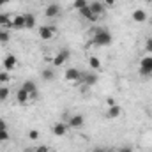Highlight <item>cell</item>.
<instances>
[{
    "label": "cell",
    "instance_id": "obj_1",
    "mask_svg": "<svg viewBox=\"0 0 152 152\" xmlns=\"http://www.w3.org/2000/svg\"><path fill=\"white\" fill-rule=\"evenodd\" d=\"M112 44V34L108 30H96L94 37L90 41V46H110Z\"/></svg>",
    "mask_w": 152,
    "mask_h": 152
},
{
    "label": "cell",
    "instance_id": "obj_2",
    "mask_svg": "<svg viewBox=\"0 0 152 152\" xmlns=\"http://www.w3.org/2000/svg\"><path fill=\"white\" fill-rule=\"evenodd\" d=\"M81 76H83V73H81L80 69H76V67H69V69L64 73V80H66L67 83H71V85H76V83L81 81Z\"/></svg>",
    "mask_w": 152,
    "mask_h": 152
},
{
    "label": "cell",
    "instance_id": "obj_3",
    "mask_svg": "<svg viewBox=\"0 0 152 152\" xmlns=\"http://www.w3.org/2000/svg\"><path fill=\"white\" fill-rule=\"evenodd\" d=\"M57 37V28L53 25H42L39 27V39L42 41H51Z\"/></svg>",
    "mask_w": 152,
    "mask_h": 152
},
{
    "label": "cell",
    "instance_id": "obj_4",
    "mask_svg": "<svg viewBox=\"0 0 152 152\" xmlns=\"http://www.w3.org/2000/svg\"><path fill=\"white\" fill-rule=\"evenodd\" d=\"M140 75L142 76H152V57H143L140 60Z\"/></svg>",
    "mask_w": 152,
    "mask_h": 152
},
{
    "label": "cell",
    "instance_id": "obj_5",
    "mask_svg": "<svg viewBox=\"0 0 152 152\" xmlns=\"http://www.w3.org/2000/svg\"><path fill=\"white\" fill-rule=\"evenodd\" d=\"M69 55H71V53H69V50H62V51H58V53L53 57V60H51V62H53V66H55V67L64 66V64L69 60Z\"/></svg>",
    "mask_w": 152,
    "mask_h": 152
},
{
    "label": "cell",
    "instance_id": "obj_6",
    "mask_svg": "<svg viewBox=\"0 0 152 152\" xmlns=\"http://www.w3.org/2000/svg\"><path fill=\"white\" fill-rule=\"evenodd\" d=\"M2 64H4V71H7V73H9V71H12V69H16V67H18V58H16L14 55H5Z\"/></svg>",
    "mask_w": 152,
    "mask_h": 152
},
{
    "label": "cell",
    "instance_id": "obj_7",
    "mask_svg": "<svg viewBox=\"0 0 152 152\" xmlns=\"http://www.w3.org/2000/svg\"><path fill=\"white\" fill-rule=\"evenodd\" d=\"M67 129H69V124L57 122V124H53V127H51V133H53L55 136H66V134H67Z\"/></svg>",
    "mask_w": 152,
    "mask_h": 152
},
{
    "label": "cell",
    "instance_id": "obj_8",
    "mask_svg": "<svg viewBox=\"0 0 152 152\" xmlns=\"http://www.w3.org/2000/svg\"><path fill=\"white\" fill-rule=\"evenodd\" d=\"M83 124H85V118H83V115H73L71 118H69V127H73V129H80V127H83Z\"/></svg>",
    "mask_w": 152,
    "mask_h": 152
},
{
    "label": "cell",
    "instance_id": "obj_9",
    "mask_svg": "<svg viewBox=\"0 0 152 152\" xmlns=\"http://www.w3.org/2000/svg\"><path fill=\"white\" fill-rule=\"evenodd\" d=\"M23 90H27L30 96H32V99H36V94H37V85L32 81V80H27L25 83H23V87H21Z\"/></svg>",
    "mask_w": 152,
    "mask_h": 152
},
{
    "label": "cell",
    "instance_id": "obj_10",
    "mask_svg": "<svg viewBox=\"0 0 152 152\" xmlns=\"http://www.w3.org/2000/svg\"><path fill=\"white\" fill-rule=\"evenodd\" d=\"M16 99H18V103H20V104H27L28 101H32V96H30L27 90L20 88V90L16 92Z\"/></svg>",
    "mask_w": 152,
    "mask_h": 152
},
{
    "label": "cell",
    "instance_id": "obj_11",
    "mask_svg": "<svg viewBox=\"0 0 152 152\" xmlns=\"http://www.w3.org/2000/svg\"><path fill=\"white\" fill-rule=\"evenodd\" d=\"M131 18H133V21H136V23H143V21H147V12H145L143 9H136V11H133Z\"/></svg>",
    "mask_w": 152,
    "mask_h": 152
},
{
    "label": "cell",
    "instance_id": "obj_12",
    "mask_svg": "<svg viewBox=\"0 0 152 152\" xmlns=\"http://www.w3.org/2000/svg\"><path fill=\"white\" fill-rule=\"evenodd\" d=\"M11 23H12V28H25V16L23 14H16L11 18Z\"/></svg>",
    "mask_w": 152,
    "mask_h": 152
},
{
    "label": "cell",
    "instance_id": "obj_13",
    "mask_svg": "<svg viewBox=\"0 0 152 152\" xmlns=\"http://www.w3.org/2000/svg\"><path fill=\"white\" fill-rule=\"evenodd\" d=\"M88 9H90L96 16H101V14L104 12V4H101V2H92V4H88Z\"/></svg>",
    "mask_w": 152,
    "mask_h": 152
},
{
    "label": "cell",
    "instance_id": "obj_14",
    "mask_svg": "<svg viewBox=\"0 0 152 152\" xmlns=\"http://www.w3.org/2000/svg\"><path fill=\"white\" fill-rule=\"evenodd\" d=\"M120 115H122V108H120L118 104L108 106V113H106V117H108V118H118Z\"/></svg>",
    "mask_w": 152,
    "mask_h": 152
},
{
    "label": "cell",
    "instance_id": "obj_15",
    "mask_svg": "<svg viewBox=\"0 0 152 152\" xmlns=\"http://www.w3.org/2000/svg\"><path fill=\"white\" fill-rule=\"evenodd\" d=\"M58 12H60V7H58L57 4H50V5L46 7V11H44V14H46L48 18H55V16H58Z\"/></svg>",
    "mask_w": 152,
    "mask_h": 152
},
{
    "label": "cell",
    "instance_id": "obj_16",
    "mask_svg": "<svg viewBox=\"0 0 152 152\" xmlns=\"http://www.w3.org/2000/svg\"><path fill=\"white\" fill-rule=\"evenodd\" d=\"M81 81L85 83V85H88V87H92V85H96L97 83V76L94 75V73H83V76H81Z\"/></svg>",
    "mask_w": 152,
    "mask_h": 152
},
{
    "label": "cell",
    "instance_id": "obj_17",
    "mask_svg": "<svg viewBox=\"0 0 152 152\" xmlns=\"http://www.w3.org/2000/svg\"><path fill=\"white\" fill-rule=\"evenodd\" d=\"M80 14H81L85 20H88V21H97V18H99V16H96V14L88 9V5H87L85 9H81V11H80Z\"/></svg>",
    "mask_w": 152,
    "mask_h": 152
},
{
    "label": "cell",
    "instance_id": "obj_18",
    "mask_svg": "<svg viewBox=\"0 0 152 152\" xmlns=\"http://www.w3.org/2000/svg\"><path fill=\"white\" fill-rule=\"evenodd\" d=\"M11 18H12V16H9V14H0V27H4V28H7V27H12V23H11Z\"/></svg>",
    "mask_w": 152,
    "mask_h": 152
},
{
    "label": "cell",
    "instance_id": "obj_19",
    "mask_svg": "<svg viewBox=\"0 0 152 152\" xmlns=\"http://www.w3.org/2000/svg\"><path fill=\"white\" fill-rule=\"evenodd\" d=\"M23 16H25V28H34V25H36L34 14H23Z\"/></svg>",
    "mask_w": 152,
    "mask_h": 152
},
{
    "label": "cell",
    "instance_id": "obj_20",
    "mask_svg": "<svg viewBox=\"0 0 152 152\" xmlns=\"http://www.w3.org/2000/svg\"><path fill=\"white\" fill-rule=\"evenodd\" d=\"M88 64H90V67H92L94 71H99V69H101V60H99L97 57H88Z\"/></svg>",
    "mask_w": 152,
    "mask_h": 152
},
{
    "label": "cell",
    "instance_id": "obj_21",
    "mask_svg": "<svg viewBox=\"0 0 152 152\" xmlns=\"http://www.w3.org/2000/svg\"><path fill=\"white\" fill-rule=\"evenodd\" d=\"M41 76H42V80H46V81L55 80V73H53V69H44V71L41 73Z\"/></svg>",
    "mask_w": 152,
    "mask_h": 152
},
{
    "label": "cell",
    "instance_id": "obj_22",
    "mask_svg": "<svg viewBox=\"0 0 152 152\" xmlns=\"http://www.w3.org/2000/svg\"><path fill=\"white\" fill-rule=\"evenodd\" d=\"M9 39H11L9 32H7L5 28H0V42H2V44H5V42H9Z\"/></svg>",
    "mask_w": 152,
    "mask_h": 152
},
{
    "label": "cell",
    "instance_id": "obj_23",
    "mask_svg": "<svg viewBox=\"0 0 152 152\" xmlns=\"http://www.w3.org/2000/svg\"><path fill=\"white\" fill-rule=\"evenodd\" d=\"M87 5H88V2H87V0H75V9H78V11L85 9Z\"/></svg>",
    "mask_w": 152,
    "mask_h": 152
},
{
    "label": "cell",
    "instance_id": "obj_24",
    "mask_svg": "<svg viewBox=\"0 0 152 152\" xmlns=\"http://www.w3.org/2000/svg\"><path fill=\"white\" fill-rule=\"evenodd\" d=\"M9 94H11V92H9L7 87H0V101H5V99L9 97Z\"/></svg>",
    "mask_w": 152,
    "mask_h": 152
},
{
    "label": "cell",
    "instance_id": "obj_25",
    "mask_svg": "<svg viewBox=\"0 0 152 152\" xmlns=\"http://www.w3.org/2000/svg\"><path fill=\"white\" fill-rule=\"evenodd\" d=\"M9 80H11V76L7 71H0V83H7Z\"/></svg>",
    "mask_w": 152,
    "mask_h": 152
},
{
    "label": "cell",
    "instance_id": "obj_26",
    "mask_svg": "<svg viewBox=\"0 0 152 152\" xmlns=\"http://www.w3.org/2000/svg\"><path fill=\"white\" fill-rule=\"evenodd\" d=\"M28 138H30L32 142H36V140L39 138V131H37V129H32V131H28Z\"/></svg>",
    "mask_w": 152,
    "mask_h": 152
},
{
    "label": "cell",
    "instance_id": "obj_27",
    "mask_svg": "<svg viewBox=\"0 0 152 152\" xmlns=\"http://www.w3.org/2000/svg\"><path fill=\"white\" fill-rule=\"evenodd\" d=\"M9 140V133H7V129L5 131H0V143L2 142H7Z\"/></svg>",
    "mask_w": 152,
    "mask_h": 152
},
{
    "label": "cell",
    "instance_id": "obj_28",
    "mask_svg": "<svg viewBox=\"0 0 152 152\" xmlns=\"http://www.w3.org/2000/svg\"><path fill=\"white\" fill-rule=\"evenodd\" d=\"M145 50L149 53H152V37H147V41H145Z\"/></svg>",
    "mask_w": 152,
    "mask_h": 152
},
{
    "label": "cell",
    "instance_id": "obj_29",
    "mask_svg": "<svg viewBox=\"0 0 152 152\" xmlns=\"http://www.w3.org/2000/svg\"><path fill=\"white\" fill-rule=\"evenodd\" d=\"M36 152H51V151H50L46 145H37V147H36Z\"/></svg>",
    "mask_w": 152,
    "mask_h": 152
},
{
    "label": "cell",
    "instance_id": "obj_30",
    "mask_svg": "<svg viewBox=\"0 0 152 152\" xmlns=\"http://www.w3.org/2000/svg\"><path fill=\"white\" fill-rule=\"evenodd\" d=\"M5 129H7V124H5V120L0 118V131H5Z\"/></svg>",
    "mask_w": 152,
    "mask_h": 152
},
{
    "label": "cell",
    "instance_id": "obj_31",
    "mask_svg": "<svg viewBox=\"0 0 152 152\" xmlns=\"http://www.w3.org/2000/svg\"><path fill=\"white\" fill-rule=\"evenodd\" d=\"M106 103H108V106H113V104H117L113 97H108V99H106Z\"/></svg>",
    "mask_w": 152,
    "mask_h": 152
},
{
    "label": "cell",
    "instance_id": "obj_32",
    "mask_svg": "<svg viewBox=\"0 0 152 152\" xmlns=\"http://www.w3.org/2000/svg\"><path fill=\"white\" fill-rule=\"evenodd\" d=\"M115 0H104V5H108V7H113Z\"/></svg>",
    "mask_w": 152,
    "mask_h": 152
},
{
    "label": "cell",
    "instance_id": "obj_33",
    "mask_svg": "<svg viewBox=\"0 0 152 152\" xmlns=\"http://www.w3.org/2000/svg\"><path fill=\"white\" fill-rule=\"evenodd\" d=\"M118 152H133V149H131V147H122Z\"/></svg>",
    "mask_w": 152,
    "mask_h": 152
},
{
    "label": "cell",
    "instance_id": "obj_34",
    "mask_svg": "<svg viewBox=\"0 0 152 152\" xmlns=\"http://www.w3.org/2000/svg\"><path fill=\"white\" fill-rule=\"evenodd\" d=\"M23 152H36V149H34V147H27Z\"/></svg>",
    "mask_w": 152,
    "mask_h": 152
},
{
    "label": "cell",
    "instance_id": "obj_35",
    "mask_svg": "<svg viewBox=\"0 0 152 152\" xmlns=\"http://www.w3.org/2000/svg\"><path fill=\"white\" fill-rule=\"evenodd\" d=\"M92 152H104V151H103V149H94Z\"/></svg>",
    "mask_w": 152,
    "mask_h": 152
},
{
    "label": "cell",
    "instance_id": "obj_36",
    "mask_svg": "<svg viewBox=\"0 0 152 152\" xmlns=\"http://www.w3.org/2000/svg\"><path fill=\"white\" fill-rule=\"evenodd\" d=\"M2 5H5V2H4V0H0V7H2Z\"/></svg>",
    "mask_w": 152,
    "mask_h": 152
},
{
    "label": "cell",
    "instance_id": "obj_37",
    "mask_svg": "<svg viewBox=\"0 0 152 152\" xmlns=\"http://www.w3.org/2000/svg\"><path fill=\"white\" fill-rule=\"evenodd\" d=\"M4 2H5V4H9V2H11V0H4Z\"/></svg>",
    "mask_w": 152,
    "mask_h": 152
},
{
    "label": "cell",
    "instance_id": "obj_38",
    "mask_svg": "<svg viewBox=\"0 0 152 152\" xmlns=\"http://www.w3.org/2000/svg\"><path fill=\"white\" fill-rule=\"evenodd\" d=\"M151 25H152V21H151Z\"/></svg>",
    "mask_w": 152,
    "mask_h": 152
},
{
    "label": "cell",
    "instance_id": "obj_39",
    "mask_svg": "<svg viewBox=\"0 0 152 152\" xmlns=\"http://www.w3.org/2000/svg\"><path fill=\"white\" fill-rule=\"evenodd\" d=\"M115 152H118V151H115Z\"/></svg>",
    "mask_w": 152,
    "mask_h": 152
}]
</instances>
